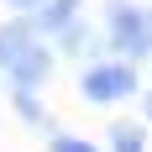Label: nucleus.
Masks as SVG:
<instances>
[{"label":"nucleus","instance_id":"f257e3e1","mask_svg":"<svg viewBox=\"0 0 152 152\" xmlns=\"http://www.w3.org/2000/svg\"><path fill=\"white\" fill-rule=\"evenodd\" d=\"M105 42L121 58H152V11L131 0H110L105 5Z\"/></svg>","mask_w":152,"mask_h":152},{"label":"nucleus","instance_id":"f03ea898","mask_svg":"<svg viewBox=\"0 0 152 152\" xmlns=\"http://www.w3.org/2000/svg\"><path fill=\"white\" fill-rule=\"evenodd\" d=\"M79 89L89 105H115L126 94H137V68L131 63H94V68H84Z\"/></svg>","mask_w":152,"mask_h":152},{"label":"nucleus","instance_id":"7ed1b4c3","mask_svg":"<svg viewBox=\"0 0 152 152\" xmlns=\"http://www.w3.org/2000/svg\"><path fill=\"white\" fill-rule=\"evenodd\" d=\"M47 68H53V53H47L42 42H26L11 63H5V74H11L16 89H37V84L47 79Z\"/></svg>","mask_w":152,"mask_h":152},{"label":"nucleus","instance_id":"20e7f679","mask_svg":"<svg viewBox=\"0 0 152 152\" xmlns=\"http://www.w3.org/2000/svg\"><path fill=\"white\" fill-rule=\"evenodd\" d=\"M31 26H37V31H53V37H63L68 26H79V0H47L42 11H31Z\"/></svg>","mask_w":152,"mask_h":152},{"label":"nucleus","instance_id":"39448f33","mask_svg":"<svg viewBox=\"0 0 152 152\" xmlns=\"http://www.w3.org/2000/svg\"><path fill=\"white\" fill-rule=\"evenodd\" d=\"M110 152H147V131L142 126H110Z\"/></svg>","mask_w":152,"mask_h":152},{"label":"nucleus","instance_id":"423d86ee","mask_svg":"<svg viewBox=\"0 0 152 152\" xmlns=\"http://www.w3.org/2000/svg\"><path fill=\"white\" fill-rule=\"evenodd\" d=\"M11 105H16V115H21V121H31V126L47 121V110L37 105V89H11Z\"/></svg>","mask_w":152,"mask_h":152},{"label":"nucleus","instance_id":"0eeeda50","mask_svg":"<svg viewBox=\"0 0 152 152\" xmlns=\"http://www.w3.org/2000/svg\"><path fill=\"white\" fill-rule=\"evenodd\" d=\"M47 152H94L84 137H68V131H58V137H47Z\"/></svg>","mask_w":152,"mask_h":152},{"label":"nucleus","instance_id":"6e6552de","mask_svg":"<svg viewBox=\"0 0 152 152\" xmlns=\"http://www.w3.org/2000/svg\"><path fill=\"white\" fill-rule=\"evenodd\" d=\"M5 5H16V11H42L47 0H5Z\"/></svg>","mask_w":152,"mask_h":152},{"label":"nucleus","instance_id":"1a4fd4ad","mask_svg":"<svg viewBox=\"0 0 152 152\" xmlns=\"http://www.w3.org/2000/svg\"><path fill=\"white\" fill-rule=\"evenodd\" d=\"M147 121H152V100H147Z\"/></svg>","mask_w":152,"mask_h":152}]
</instances>
